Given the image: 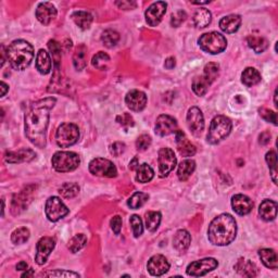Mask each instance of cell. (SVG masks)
Segmentation results:
<instances>
[{"instance_id":"cell-1","label":"cell","mask_w":278,"mask_h":278,"mask_svg":"<svg viewBox=\"0 0 278 278\" xmlns=\"http://www.w3.org/2000/svg\"><path fill=\"white\" fill-rule=\"evenodd\" d=\"M55 97H47L31 104L24 117V129L28 139L37 148L46 147L50 111L56 106Z\"/></svg>"},{"instance_id":"cell-2","label":"cell","mask_w":278,"mask_h":278,"mask_svg":"<svg viewBox=\"0 0 278 278\" xmlns=\"http://www.w3.org/2000/svg\"><path fill=\"white\" fill-rule=\"evenodd\" d=\"M237 235V224L228 213H223L210 223L208 229L209 241L214 246L224 247L233 243Z\"/></svg>"},{"instance_id":"cell-3","label":"cell","mask_w":278,"mask_h":278,"mask_svg":"<svg viewBox=\"0 0 278 278\" xmlns=\"http://www.w3.org/2000/svg\"><path fill=\"white\" fill-rule=\"evenodd\" d=\"M6 57L14 70L24 71L32 63L34 48L29 41L23 39L14 40L7 48Z\"/></svg>"},{"instance_id":"cell-4","label":"cell","mask_w":278,"mask_h":278,"mask_svg":"<svg viewBox=\"0 0 278 278\" xmlns=\"http://www.w3.org/2000/svg\"><path fill=\"white\" fill-rule=\"evenodd\" d=\"M219 72V65L217 63H208L203 69L201 75L193 78L192 81V91L197 96L202 97L206 95L209 91V87L212 85V83L216 80Z\"/></svg>"},{"instance_id":"cell-5","label":"cell","mask_w":278,"mask_h":278,"mask_svg":"<svg viewBox=\"0 0 278 278\" xmlns=\"http://www.w3.org/2000/svg\"><path fill=\"white\" fill-rule=\"evenodd\" d=\"M232 121L225 115H216L213 118L211 124H210L209 133L207 136L208 143L216 145L221 143L232 132Z\"/></svg>"},{"instance_id":"cell-6","label":"cell","mask_w":278,"mask_h":278,"mask_svg":"<svg viewBox=\"0 0 278 278\" xmlns=\"http://www.w3.org/2000/svg\"><path fill=\"white\" fill-rule=\"evenodd\" d=\"M54 169L59 173H66L76 170L81 164L80 155L72 151H58L51 160Z\"/></svg>"},{"instance_id":"cell-7","label":"cell","mask_w":278,"mask_h":278,"mask_svg":"<svg viewBox=\"0 0 278 278\" xmlns=\"http://www.w3.org/2000/svg\"><path fill=\"white\" fill-rule=\"evenodd\" d=\"M200 48L211 55H218L223 52L227 47V40L222 34L211 32L203 34L198 40Z\"/></svg>"},{"instance_id":"cell-8","label":"cell","mask_w":278,"mask_h":278,"mask_svg":"<svg viewBox=\"0 0 278 278\" xmlns=\"http://www.w3.org/2000/svg\"><path fill=\"white\" fill-rule=\"evenodd\" d=\"M80 138V129L73 123H63L57 129L56 141L61 148H67L75 145Z\"/></svg>"},{"instance_id":"cell-9","label":"cell","mask_w":278,"mask_h":278,"mask_svg":"<svg viewBox=\"0 0 278 278\" xmlns=\"http://www.w3.org/2000/svg\"><path fill=\"white\" fill-rule=\"evenodd\" d=\"M89 172L99 177L113 178L118 176V170L113 162L104 158H96L89 163Z\"/></svg>"},{"instance_id":"cell-10","label":"cell","mask_w":278,"mask_h":278,"mask_svg":"<svg viewBox=\"0 0 278 278\" xmlns=\"http://www.w3.org/2000/svg\"><path fill=\"white\" fill-rule=\"evenodd\" d=\"M46 215L50 222H58L69 214L70 210L62 202L60 198L50 197L46 202Z\"/></svg>"},{"instance_id":"cell-11","label":"cell","mask_w":278,"mask_h":278,"mask_svg":"<svg viewBox=\"0 0 278 278\" xmlns=\"http://www.w3.org/2000/svg\"><path fill=\"white\" fill-rule=\"evenodd\" d=\"M218 266V262L213 258H206L192 262L187 266V275L192 277H200L214 271Z\"/></svg>"},{"instance_id":"cell-12","label":"cell","mask_w":278,"mask_h":278,"mask_svg":"<svg viewBox=\"0 0 278 278\" xmlns=\"http://www.w3.org/2000/svg\"><path fill=\"white\" fill-rule=\"evenodd\" d=\"M158 162H159L160 177H166L173 170L175 169L177 163V159L175 156L174 151L170 148L160 149Z\"/></svg>"},{"instance_id":"cell-13","label":"cell","mask_w":278,"mask_h":278,"mask_svg":"<svg viewBox=\"0 0 278 278\" xmlns=\"http://www.w3.org/2000/svg\"><path fill=\"white\" fill-rule=\"evenodd\" d=\"M166 8L167 4L164 1H156L152 3L151 6L146 10V22L148 23V25L151 26V28L158 26L164 17Z\"/></svg>"},{"instance_id":"cell-14","label":"cell","mask_w":278,"mask_h":278,"mask_svg":"<svg viewBox=\"0 0 278 278\" xmlns=\"http://www.w3.org/2000/svg\"><path fill=\"white\" fill-rule=\"evenodd\" d=\"M56 246V240L52 237H41L39 241L36 245V256L35 261L38 265H44L47 260H48L50 253L52 252V250L55 249Z\"/></svg>"},{"instance_id":"cell-15","label":"cell","mask_w":278,"mask_h":278,"mask_svg":"<svg viewBox=\"0 0 278 278\" xmlns=\"http://www.w3.org/2000/svg\"><path fill=\"white\" fill-rule=\"evenodd\" d=\"M177 130V121L167 114H161L160 117L156 119L155 122V128L154 132L156 135L164 137V136H169L171 134L176 133Z\"/></svg>"},{"instance_id":"cell-16","label":"cell","mask_w":278,"mask_h":278,"mask_svg":"<svg viewBox=\"0 0 278 278\" xmlns=\"http://www.w3.org/2000/svg\"><path fill=\"white\" fill-rule=\"evenodd\" d=\"M187 124L192 135L200 136L204 129V118L201 110L197 107H192L188 110Z\"/></svg>"},{"instance_id":"cell-17","label":"cell","mask_w":278,"mask_h":278,"mask_svg":"<svg viewBox=\"0 0 278 278\" xmlns=\"http://www.w3.org/2000/svg\"><path fill=\"white\" fill-rule=\"evenodd\" d=\"M147 269L152 276H162L169 272L170 263L164 255L155 254L149 259Z\"/></svg>"},{"instance_id":"cell-18","label":"cell","mask_w":278,"mask_h":278,"mask_svg":"<svg viewBox=\"0 0 278 278\" xmlns=\"http://www.w3.org/2000/svg\"><path fill=\"white\" fill-rule=\"evenodd\" d=\"M125 102L132 111L140 112L147 106V96L144 92L133 89V91L127 93L126 97H125Z\"/></svg>"},{"instance_id":"cell-19","label":"cell","mask_w":278,"mask_h":278,"mask_svg":"<svg viewBox=\"0 0 278 278\" xmlns=\"http://www.w3.org/2000/svg\"><path fill=\"white\" fill-rule=\"evenodd\" d=\"M36 154L29 148H22L17 151H7L4 154V160L8 163L17 164V163H24V162H30L35 159Z\"/></svg>"},{"instance_id":"cell-20","label":"cell","mask_w":278,"mask_h":278,"mask_svg":"<svg viewBox=\"0 0 278 278\" xmlns=\"http://www.w3.org/2000/svg\"><path fill=\"white\" fill-rule=\"evenodd\" d=\"M57 9L50 2H41L36 9V18L41 24L49 25L57 18Z\"/></svg>"},{"instance_id":"cell-21","label":"cell","mask_w":278,"mask_h":278,"mask_svg":"<svg viewBox=\"0 0 278 278\" xmlns=\"http://www.w3.org/2000/svg\"><path fill=\"white\" fill-rule=\"evenodd\" d=\"M175 138H176L177 149L183 156H185V158H189V156L195 155L196 147L193 146L189 140H188L185 133H183L182 130L177 129L175 133Z\"/></svg>"},{"instance_id":"cell-22","label":"cell","mask_w":278,"mask_h":278,"mask_svg":"<svg viewBox=\"0 0 278 278\" xmlns=\"http://www.w3.org/2000/svg\"><path fill=\"white\" fill-rule=\"evenodd\" d=\"M232 208L239 215L249 214L253 209V202L245 195H236L232 198Z\"/></svg>"},{"instance_id":"cell-23","label":"cell","mask_w":278,"mask_h":278,"mask_svg":"<svg viewBox=\"0 0 278 278\" xmlns=\"http://www.w3.org/2000/svg\"><path fill=\"white\" fill-rule=\"evenodd\" d=\"M191 243V236L185 229L177 230L173 238V246L180 253H185Z\"/></svg>"},{"instance_id":"cell-24","label":"cell","mask_w":278,"mask_h":278,"mask_svg":"<svg viewBox=\"0 0 278 278\" xmlns=\"http://www.w3.org/2000/svg\"><path fill=\"white\" fill-rule=\"evenodd\" d=\"M241 25V17L238 14H229L219 21V28L226 34L236 33Z\"/></svg>"},{"instance_id":"cell-25","label":"cell","mask_w":278,"mask_h":278,"mask_svg":"<svg viewBox=\"0 0 278 278\" xmlns=\"http://www.w3.org/2000/svg\"><path fill=\"white\" fill-rule=\"evenodd\" d=\"M259 214L266 222L274 221L277 216V203L275 201L266 199V200H264L260 204Z\"/></svg>"},{"instance_id":"cell-26","label":"cell","mask_w":278,"mask_h":278,"mask_svg":"<svg viewBox=\"0 0 278 278\" xmlns=\"http://www.w3.org/2000/svg\"><path fill=\"white\" fill-rule=\"evenodd\" d=\"M51 59L48 52L44 49H40L37 52V57H36V69L38 70L40 74L46 75L49 74L51 71Z\"/></svg>"},{"instance_id":"cell-27","label":"cell","mask_w":278,"mask_h":278,"mask_svg":"<svg viewBox=\"0 0 278 278\" xmlns=\"http://www.w3.org/2000/svg\"><path fill=\"white\" fill-rule=\"evenodd\" d=\"M234 269L237 271L240 275L246 277H254L258 275L259 273L258 266H256L253 262L244 259H240L237 262V264L234 266Z\"/></svg>"},{"instance_id":"cell-28","label":"cell","mask_w":278,"mask_h":278,"mask_svg":"<svg viewBox=\"0 0 278 278\" xmlns=\"http://www.w3.org/2000/svg\"><path fill=\"white\" fill-rule=\"evenodd\" d=\"M87 57H88V50L85 45H80L76 47L73 55V64L77 71H82L87 65Z\"/></svg>"},{"instance_id":"cell-29","label":"cell","mask_w":278,"mask_h":278,"mask_svg":"<svg viewBox=\"0 0 278 278\" xmlns=\"http://www.w3.org/2000/svg\"><path fill=\"white\" fill-rule=\"evenodd\" d=\"M241 82L247 87H252L258 85L261 82V74L260 72L254 69V67H247V69L241 74Z\"/></svg>"},{"instance_id":"cell-30","label":"cell","mask_w":278,"mask_h":278,"mask_svg":"<svg viewBox=\"0 0 278 278\" xmlns=\"http://www.w3.org/2000/svg\"><path fill=\"white\" fill-rule=\"evenodd\" d=\"M192 21H193V24H195L199 29L207 28V26L211 23L212 14L208 9L200 8L197 10L195 14H193Z\"/></svg>"},{"instance_id":"cell-31","label":"cell","mask_w":278,"mask_h":278,"mask_svg":"<svg viewBox=\"0 0 278 278\" xmlns=\"http://www.w3.org/2000/svg\"><path fill=\"white\" fill-rule=\"evenodd\" d=\"M196 170V162L193 160H184L182 163L178 165L177 169V176L180 181L186 182L189 178L192 173Z\"/></svg>"},{"instance_id":"cell-32","label":"cell","mask_w":278,"mask_h":278,"mask_svg":"<svg viewBox=\"0 0 278 278\" xmlns=\"http://www.w3.org/2000/svg\"><path fill=\"white\" fill-rule=\"evenodd\" d=\"M259 256L267 269L271 270H277L278 263H277V255L276 252L273 249H261L259 251Z\"/></svg>"},{"instance_id":"cell-33","label":"cell","mask_w":278,"mask_h":278,"mask_svg":"<svg viewBox=\"0 0 278 278\" xmlns=\"http://www.w3.org/2000/svg\"><path fill=\"white\" fill-rule=\"evenodd\" d=\"M72 20L82 30H88L93 23V15L86 11H76L72 14Z\"/></svg>"},{"instance_id":"cell-34","label":"cell","mask_w":278,"mask_h":278,"mask_svg":"<svg viewBox=\"0 0 278 278\" xmlns=\"http://www.w3.org/2000/svg\"><path fill=\"white\" fill-rule=\"evenodd\" d=\"M247 43H248V46L256 54H261V52L265 51L267 47H269V41H267L266 38L262 37V36L250 35L247 38Z\"/></svg>"},{"instance_id":"cell-35","label":"cell","mask_w":278,"mask_h":278,"mask_svg":"<svg viewBox=\"0 0 278 278\" xmlns=\"http://www.w3.org/2000/svg\"><path fill=\"white\" fill-rule=\"evenodd\" d=\"M136 172H137V174H136V181L141 184L149 183L154 176V171L152 170V167L147 163L140 164L137 167Z\"/></svg>"},{"instance_id":"cell-36","label":"cell","mask_w":278,"mask_h":278,"mask_svg":"<svg viewBox=\"0 0 278 278\" xmlns=\"http://www.w3.org/2000/svg\"><path fill=\"white\" fill-rule=\"evenodd\" d=\"M161 217L162 215L160 212H154V211H149L146 213V227L149 232L154 233L156 229L159 228L160 223H161Z\"/></svg>"},{"instance_id":"cell-37","label":"cell","mask_w":278,"mask_h":278,"mask_svg":"<svg viewBox=\"0 0 278 278\" xmlns=\"http://www.w3.org/2000/svg\"><path fill=\"white\" fill-rule=\"evenodd\" d=\"M92 64L93 67H96L98 70L106 71L108 70L109 64H110V57L107 55L106 52L99 51L98 54L93 57L92 59Z\"/></svg>"},{"instance_id":"cell-38","label":"cell","mask_w":278,"mask_h":278,"mask_svg":"<svg viewBox=\"0 0 278 278\" xmlns=\"http://www.w3.org/2000/svg\"><path fill=\"white\" fill-rule=\"evenodd\" d=\"M80 192V186L75 183H65L59 188V193L61 197L65 199H72L78 195Z\"/></svg>"},{"instance_id":"cell-39","label":"cell","mask_w":278,"mask_h":278,"mask_svg":"<svg viewBox=\"0 0 278 278\" xmlns=\"http://www.w3.org/2000/svg\"><path fill=\"white\" fill-rule=\"evenodd\" d=\"M86 244H87L86 236L84 234H78V235H75L74 237L69 241V244H67V248H69V250L72 253H76L80 250H82L84 247L86 246Z\"/></svg>"},{"instance_id":"cell-40","label":"cell","mask_w":278,"mask_h":278,"mask_svg":"<svg viewBox=\"0 0 278 278\" xmlns=\"http://www.w3.org/2000/svg\"><path fill=\"white\" fill-rule=\"evenodd\" d=\"M119 40H120V34L113 30L104 31L101 35L102 44L106 46L107 48H113L114 46H117Z\"/></svg>"},{"instance_id":"cell-41","label":"cell","mask_w":278,"mask_h":278,"mask_svg":"<svg viewBox=\"0 0 278 278\" xmlns=\"http://www.w3.org/2000/svg\"><path fill=\"white\" fill-rule=\"evenodd\" d=\"M149 200V196L147 195L145 192H135L134 195L128 199L127 201V206L133 209V210H137L139 208H141L144 204Z\"/></svg>"},{"instance_id":"cell-42","label":"cell","mask_w":278,"mask_h":278,"mask_svg":"<svg viewBox=\"0 0 278 278\" xmlns=\"http://www.w3.org/2000/svg\"><path fill=\"white\" fill-rule=\"evenodd\" d=\"M266 163L269 165V169L271 171V176L274 184H277V155L275 151L267 152L265 155Z\"/></svg>"},{"instance_id":"cell-43","label":"cell","mask_w":278,"mask_h":278,"mask_svg":"<svg viewBox=\"0 0 278 278\" xmlns=\"http://www.w3.org/2000/svg\"><path fill=\"white\" fill-rule=\"evenodd\" d=\"M30 238V230L26 227H20L11 234V241L14 245H22Z\"/></svg>"},{"instance_id":"cell-44","label":"cell","mask_w":278,"mask_h":278,"mask_svg":"<svg viewBox=\"0 0 278 278\" xmlns=\"http://www.w3.org/2000/svg\"><path fill=\"white\" fill-rule=\"evenodd\" d=\"M48 48L51 52L52 59H54L56 70H59L60 61H61V46L56 40H49Z\"/></svg>"},{"instance_id":"cell-45","label":"cell","mask_w":278,"mask_h":278,"mask_svg":"<svg viewBox=\"0 0 278 278\" xmlns=\"http://www.w3.org/2000/svg\"><path fill=\"white\" fill-rule=\"evenodd\" d=\"M129 223H130V226H132L133 229V234L136 238L140 237L141 235H143L144 232V227H143V221H141V218L138 216V215H132L129 218Z\"/></svg>"},{"instance_id":"cell-46","label":"cell","mask_w":278,"mask_h":278,"mask_svg":"<svg viewBox=\"0 0 278 278\" xmlns=\"http://www.w3.org/2000/svg\"><path fill=\"white\" fill-rule=\"evenodd\" d=\"M151 137L149 135H141L136 140V149L138 151H146L151 145Z\"/></svg>"},{"instance_id":"cell-47","label":"cell","mask_w":278,"mask_h":278,"mask_svg":"<svg viewBox=\"0 0 278 278\" xmlns=\"http://www.w3.org/2000/svg\"><path fill=\"white\" fill-rule=\"evenodd\" d=\"M260 115L262 117V119L265 120L266 122H271L272 124H274L275 126L277 125V114L272 111V110H269L266 108H261L259 110Z\"/></svg>"},{"instance_id":"cell-48","label":"cell","mask_w":278,"mask_h":278,"mask_svg":"<svg viewBox=\"0 0 278 278\" xmlns=\"http://www.w3.org/2000/svg\"><path fill=\"white\" fill-rule=\"evenodd\" d=\"M117 122L124 127L134 126V124H135L134 119L129 113H123L122 115H119V117L117 118Z\"/></svg>"},{"instance_id":"cell-49","label":"cell","mask_w":278,"mask_h":278,"mask_svg":"<svg viewBox=\"0 0 278 278\" xmlns=\"http://www.w3.org/2000/svg\"><path fill=\"white\" fill-rule=\"evenodd\" d=\"M187 18V14L185 11H177L172 15L171 18V25L173 28H178L181 26L183 22H185V20Z\"/></svg>"},{"instance_id":"cell-50","label":"cell","mask_w":278,"mask_h":278,"mask_svg":"<svg viewBox=\"0 0 278 278\" xmlns=\"http://www.w3.org/2000/svg\"><path fill=\"white\" fill-rule=\"evenodd\" d=\"M44 276H48V277H80V275H78L77 273L61 271V270H57L55 272L46 273V274H44Z\"/></svg>"},{"instance_id":"cell-51","label":"cell","mask_w":278,"mask_h":278,"mask_svg":"<svg viewBox=\"0 0 278 278\" xmlns=\"http://www.w3.org/2000/svg\"><path fill=\"white\" fill-rule=\"evenodd\" d=\"M110 225H111V228L114 232L115 235H120L121 229H122V217L120 215H115L111 218V222H110Z\"/></svg>"},{"instance_id":"cell-52","label":"cell","mask_w":278,"mask_h":278,"mask_svg":"<svg viewBox=\"0 0 278 278\" xmlns=\"http://www.w3.org/2000/svg\"><path fill=\"white\" fill-rule=\"evenodd\" d=\"M125 149H126V146H125L124 143H121V141H117V143H114L111 146V149H110V151H111V154L114 156H120L121 154H124Z\"/></svg>"},{"instance_id":"cell-53","label":"cell","mask_w":278,"mask_h":278,"mask_svg":"<svg viewBox=\"0 0 278 278\" xmlns=\"http://www.w3.org/2000/svg\"><path fill=\"white\" fill-rule=\"evenodd\" d=\"M117 6L123 10H130L136 8V2L128 1V0H122V1H117Z\"/></svg>"},{"instance_id":"cell-54","label":"cell","mask_w":278,"mask_h":278,"mask_svg":"<svg viewBox=\"0 0 278 278\" xmlns=\"http://www.w3.org/2000/svg\"><path fill=\"white\" fill-rule=\"evenodd\" d=\"M271 141V134L270 132H263L259 137V143L261 145H267Z\"/></svg>"},{"instance_id":"cell-55","label":"cell","mask_w":278,"mask_h":278,"mask_svg":"<svg viewBox=\"0 0 278 278\" xmlns=\"http://www.w3.org/2000/svg\"><path fill=\"white\" fill-rule=\"evenodd\" d=\"M176 65V61H175V58H173V57H170V58H167V59L165 60V63H164V66L166 67L167 70H172V69H174V66Z\"/></svg>"},{"instance_id":"cell-56","label":"cell","mask_w":278,"mask_h":278,"mask_svg":"<svg viewBox=\"0 0 278 278\" xmlns=\"http://www.w3.org/2000/svg\"><path fill=\"white\" fill-rule=\"evenodd\" d=\"M138 166H139V163H138L137 158H134L132 161L129 162V169L130 170H137Z\"/></svg>"},{"instance_id":"cell-57","label":"cell","mask_w":278,"mask_h":278,"mask_svg":"<svg viewBox=\"0 0 278 278\" xmlns=\"http://www.w3.org/2000/svg\"><path fill=\"white\" fill-rule=\"evenodd\" d=\"M28 267H29L28 263H26V262H24V261H21L20 263L17 264V270L18 271H26V270H28Z\"/></svg>"},{"instance_id":"cell-58","label":"cell","mask_w":278,"mask_h":278,"mask_svg":"<svg viewBox=\"0 0 278 278\" xmlns=\"http://www.w3.org/2000/svg\"><path fill=\"white\" fill-rule=\"evenodd\" d=\"M0 88H1V97H3V96H6V93H7V92L9 91V86L7 85L6 83L4 82H1L0 83Z\"/></svg>"},{"instance_id":"cell-59","label":"cell","mask_w":278,"mask_h":278,"mask_svg":"<svg viewBox=\"0 0 278 278\" xmlns=\"http://www.w3.org/2000/svg\"><path fill=\"white\" fill-rule=\"evenodd\" d=\"M33 276H34V271L32 269L26 270L25 273L22 274V277H33Z\"/></svg>"},{"instance_id":"cell-60","label":"cell","mask_w":278,"mask_h":278,"mask_svg":"<svg viewBox=\"0 0 278 278\" xmlns=\"http://www.w3.org/2000/svg\"><path fill=\"white\" fill-rule=\"evenodd\" d=\"M274 103H275V107L277 108V89H276L275 93H274Z\"/></svg>"},{"instance_id":"cell-61","label":"cell","mask_w":278,"mask_h":278,"mask_svg":"<svg viewBox=\"0 0 278 278\" xmlns=\"http://www.w3.org/2000/svg\"><path fill=\"white\" fill-rule=\"evenodd\" d=\"M2 216H3V212H4V200L2 199Z\"/></svg>"}]
</instances>
